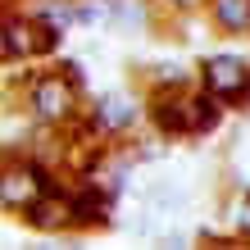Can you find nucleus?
<instances>
[{
    "instance_id": "6",
    "label": "nucleus",
    "mask_w": 250,
    "mask_h": 250,
    "mask_svg": "<svg viewBox=\"0 0 250 250\" xmlns=\"http://www.w3.org/2000/svg\"><path fill=\"white\" fill-rule=\"evenodd\" d=\"M19 218L32 232H50V237H60V232H78V200H73V191L55 187L41 200H32Z\"/></svg>"
},
{
    "instance_id": "9",
    "label": "nucleus",
    "mask_w": 250,
    "mask_h": 250,
    "mask_svg": "<svg viewBox=\"0 0 250 250\" xmlns=\"http://www.w3.org/2000/svg\"><path fill=\"white\" fill-rule=\"evenodd\" d=\"M237 232H241V237H250V191H246V200L237 205Z\"/></svg>"
},
{
    "instance_id": "5",
    "label": "nucleus",
    "mask_w": 250,
    "mask_h": 250,
    "mask_svg": "<svg viewBox=\"0 0 250 250\" xmlns=\"http://www.w3.org/2000/svg\"><path fill=\"white\" fill-rule=\"evenodd\" d=\"M60 182L50 178V164H41L32 155H9L5 164V187H0V200H5L9 214H23L32 200H41L46 191H55Z\"/></svg>"
},
{
    "instance_id": "3",
    "label": "nucleus",
    "mask_w": 250,
    "mask_h": 250,
    "mask_svg": "<svg viewBox=\"0 0 250 250\" xmlns=\"http://www.w3.org/2000/svg\"><path fill=\"white\" fill-rule=\"evenodd\" d=\"M64 27L46 14H9L5 19V64H32L60 50Z\"/></svg>"
},
{
    "instance_id": "4",
    "label": "nucleus",
    "mask_w": 250,
    "mask_h": 250,
    "mask_svg": "<svg viewBox=\"0 0 250 250\" xmlns=\"http://www.w3.org/2000/svg\"><path fill=\"white\" fill-rule=\"evenodd\" d=\"M200 82L223 100L228 109H250V55L218 50L200 64Z\"/></svg>"
},
{
    "instance_id": "10",
    "label": "nucleus",
    "mask_w": 250,
    "mask_h": 250,
    "mask_svg": "<svg viewBox=\"0 0 250 250\" xmlns=\"http://www.w3.org/2000/svg\"><path fill=\"white\" fill-rule=\"evenodd\" d=\"M164 5H173V9H200V5H209V0H164Z\"/></svg>"
},
{
    "instance_id": "8",
    "label": "nucleus",
    "mask_w": 250,
    "mask_h": 250,
    "mask_svg": "<svg viewBox=\"0 0 250 250\" xmlns=\"http://www.w3.org/2000/svg\"><path fill=\"white\" fill-rule=\"evenodd\" d=\"M209 23L228 37H246L250 32V0H209Z\"/></svg>"
},
{
    "instance_id": "2",
    "label": "nucleus",
    "mask_w": 250,
    "mask_h": 250,
    "mask_svg": "<svg viewBox=\"0 0 250 250\" xmlns=\"http://www.w3.org/2000/svg\"><path fill=\"white\" fill-rule=\"evenodd\" d=\"M23 109L37 127H50V132L64 127V123H78V109H82V68H78V60H64L60 68L37 73L23 86Z\"/></svg>"
},
{
    "instance_id": "7",
    "label": "nucleus",
    "mask_w": 250,
    "mask_h": 250,
    "mask_svg": "<svg viewBox=\"0 0 250 250\" xmlns=\"http://www.w3.org/2000/svg\"><path fill=\"white\" fill-rule=\"evenodd\" d=\"M91 114H96V123L105 127V137H127V132L141 123V105L132 96H123V91H105Z\"/></svg>"
},
{
    "instance_id": "1",
    "label": "nucleus",
    "mask_w": 250,
    "mask_h": 250,
    "mask_svg": "<svg viewBox=\"0 0 250 250\" xmlns=\"http://www.w3.org/2000/svg\"><path fill=\"white\" fill-rule=\"evenodd\" d=\"M223 100H218L209 86H196V82H168V86H150L146 96V119H150L155 132L164 137H178V141H196V137H209L223 119Z\"/></svg>"
}]
</instances>
